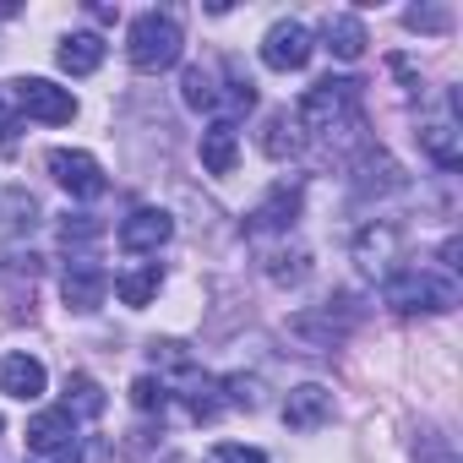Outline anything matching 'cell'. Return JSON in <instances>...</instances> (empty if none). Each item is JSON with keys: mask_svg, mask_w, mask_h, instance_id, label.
<instances>
[{"mask_svg": "<svg viewBox=\"0 0 463 463\" xmlns=\"http://www.w3.org/2000/svg\"><path fill=\"white\" fill-rule=\"evenodd\" d=\"M414 458H420V463H458V447H452V436L425 430V436H420V447H414Z\"/></svg>", "mask_w": 463, "mask_h": 463, "instance_id": "cell-29", "label": "cell"}, {"mask_svg": "<svg viewBox=\"0 0 463 463\" xmlns=\"http://www.w3.org/2000/svg\"><path fill=\"white\" fill-rule=\"evenodd\" d=\"M6 99L17 104V115L44 120V126H71V120H77L71 88H61V82H50V77H23V82H12Z\"/></svg>", "mask_w": 463, "mask_h": 463, "instance_id": "cell-4", "label": "cell"}, {"mask_svg": "<svg viewBox=\"0 0 463 463\" xmlns=\"http://www.w3.org/2000/svg\"><path fill=\"white\" fill-rule=\"evenodd\" d=\"M104 458H109V447L99 436H77V447L66 458H55V463H104Z\"/></svg>", "mask_w": 463, "mask_h": 463, "instance_id": "cell-31", "label": "cell"}, {"mask_svg": "<svg viewBox=\"0 0 463 463\" xmlns=\"http://www.w3.org/2000/svg\"><path fill=\"white\" fill-rule=\"evenodd\" d=\"M207 463H268V452L246 447V441H218V447H207Z\"/></svg>", "mask_w": 463, "mask_h": 463, "instance_id": "cell-30", "label": "cell"}, {"mask_svg": "<svg viewBox=\"0 0 463 463\" xmlns=\"http://www.w3.org/2000/svg\"><path fill=\"white\" fill-rule=\"evenodd\" d=\"M61 235H66V246H71V241H88V235H99V223H93L88 213H77V218H66V223H61Z\"/></svg>", "mask_w": 463, "mask_h": 463, "instance_id": "cell-32", "label": "cell"}, {"mask_svg": "<svg viewBox=\"0 0 463 463\" xmlns=\"http://www.w3.org/2000/svg\"><path fill=\"white\" fill-rule=\"evenodd\" d=\"M300 218V185H279L251 218H246V235L251 241H268V235H289V223Z\"/></svg>", "mask_w": 463, "mask_h": 463, "instance_id": "cell-13", "label": "cell"}, {"mask_svg": "<svg viewBox=\"0 0 463 463\" xmlns=\"http://www.w3.org/2000/svg\"><path fill=\"white\" fill-rule=\"evenodd\" d=\"M322 39H327V50L338 55V61H360L365 55V23L354 17V12H333L327 23H322Z\"/></svg>", "mask_w": 463, "mask_h": 463, "instance_id": "cell-19", "label": "cell"}, {"mask_svg": "<svg viewBox=\"0 0 463 463\" xmlns=\"http://www.w3.org/2000/svg\"><path fill=\"white\" fill-rule=\"evenodd\" d=\"M295 120L317 137H338L360 126V82L354 77H322L317 88H306V99L295 104Z\"/></svg>", "mask_w": 463, "mask_h": 463, "instance_id": "cell-1", "label": "cell"}, {"mask_svg": "<svg viewBox=\"0 0 463 463\" xmlns=\"http://www.w3.org/2000/svg\"><path fill=\"white\" fill-rule=\"evenodd\" d=\"M126 55H131V66L147 71V77L169 71V66L185 55L180 17H175V12H142V17L131 23V33H126Z\"/></svg>", "mask_w": 463, "mask_h": 463, "instance_id": "cell-3", "label": "cell"}, {"mask_svg": "<svg viewBox=\"0 0 463 463\" xmlns=\"http://www.w3.org/2000/svg\"><path fill=\"white\" fill-rule=\"evenodd\" d=\"M55 61H61L66 77H93L104 66V39L99 33H66L61 50H55Z\"/></svg>", "mask_w": 463, "mask_h": 463, "instance_id": "cell-18", "label": "cell"}, {"mask_svg": "<svg viewBox=\"0 0 463 463\" xmlns=\"http://www.w3.org/2000/svg\"><path fill=\"white\" fill-rule=\"evenodd\" d=\"M262 273L273 279V284H300L306 273H311V257L300 251V246H262Z\"/></svg>", "mask_w": 463, "mask_h": 463, "instance_id": "cell-22", "label": "cell"}, {"mask_svg": "<svg viewBox=\"0 0 463 463\" xmlns=\"http://www.w3.org/2000/svg\"><path fill=\"white\" fill-rule=\"evenodd\" d=\"M235 158H241V131H235V120L213 115L207 131H202V169H207V175H229V169H235Z\"/></svg>", "mask_w": 463, "mask_h": 463, "instance_id": "cell-17", "label": "cell"}, {"mask_svg": "<svg viewBox=\"0 0 463 463\" xmlns=\"http://www.w3.org/2000/svg\"><path fill=\"white\" fill-rule=\"evenodd\" d=\"M61 300H66V306H71L77 317L99 311V306L109 300V273H104L99 262H88V257L66 262V273H61Z\"/></svg>", "mask_w": 463, "mask_h": 463, "instance_id": "cell-9", "label": "cell"}, {"mask_svg": "<svg viewBox=\"0 0 463 463\" xmlns=\"http://www.w3.org/2000/svg\"><path fill=\"white\" fill-rule=\"evenodd\" d=\"M158 284H164V268H158V262H137V268H126V273L115 279V295H120V306L142 311V306L158 295Z\"/></svg>", "mask_w": 463, "mask_h": 463, "instance_id": "cell-21", "label": "cell"}, {"mask_svg": "<svg viewBox=\"0 0 463 463\" xmlns=\"http://www.w3.org/2000/svg\"><path fill=\"white\" fill-rule=\"evenodd\" d=\"M71 447H77V420H71L66 409H39V414L28 420V452H33V458L55 463V458H66Z\"/></svg>", "mask_w": 463, "mask_h": 463, "instance_id": "cell-10", "label": "cell"}, {"mask_svg": "<svg viewBox=\"0 0 463 463\" xmlns=\"http://www.w3.org/2000/svg\"><path fill=\"white\" fill-rule=\"evenodd\" d=\"M311 50H317V39H311V28L295 23V17H279V23L262 33V66H268V71H306Z\"/></svg>", "mask_w": 463, "mask_h": 463, "instance_id": "cell-6", "label": "cell"}, {"mask_svg": "<svg viewBox=\"0 0 463 463\" xmlns=\"http://www.w3.org/2000/svg\"><path fill=\"white\" fill-rule=\"evenodd\" d=\"M382 300H387L392 311H403V317H414V311H452V306H458V279L441 273V268L409 262V268H398L392 279H382Z\"/></svg>", "mask_w": 463, "mask_h": 463, "instance_id": "cell-2", "label": "cell"}, {"mask_svg": "<svg viewBox=\"0 0 463 463\" xmlns=\"http://www.w3.org/2000/svg\"><path fill=\"white\" fill-rule=\"evenodd\" d=\"M403 23H409L414 33H447V28H452V12H447V6H409Z\"/></svg>", "mask_w": 463, "mask_h": 463, "instance_id": "cell-28", "label": "cell"}, {"mask_svg": "<svg viewBox=\"0 0 463 463\" xmlns=\"http://www.w3.org/2000/svg\"><path fill=\"white\" fill-rule=\"evenodd\" d=\"M218 398L223 409H262V382L257 376H218Z\"/></svg>", "mask_w": 463, "mask_h": 463, "instance_id": "cell-25", "label": "cell"}, {"mask_svg": "<svg viewBox=\"0 0 463 463\" xmlns=\"http://www.w3.org/2000/svg\"><path fill=\"white\" fill-rule=\"evenodd\" d=\"M180 99H185L191 109H202V115H218V71L191 66V71L180 77Z\"/></svg>", "mask_w": 463, "mask_h": 463, "instance_id": "cell-24", "label": "cell"}, {"mask_svg": "<svg viewBox=\"0 0 463 463\" xmlns=\"http://www.w3.org/2000/svg\"><path fill=\"white\" fill-rule=\"evenodd\" d=\"M300 142H306V137H300L295 109H273V115L262 120V153H268V158H279V164H284V158H295V153H300Z\"/></svg>", "mask_w": 463, "mask_h": 463, "instance_id": "cell-20", "label": "cell"}, {"mask_svg": "<svg viewBox=\"0 0 463 463\" xmlns=\"http://www.w3.org/2000/svg\"><path fill=\"white\" fill-rule=\"evenodd\" d=\"M354 300L349 295H338V300H322L317 311H306V317H295L289 327H295V338H306L311 349H333L349 327H354V311H349Z\"/></svg>", "mask_w": 463, "mask_h": 463, "instance_id": "cell-8", "label": "cell"}, {"mask_svg": "<svg viewBox=\"0 0 463 463\" xmlns=\"http://www.w3.org/2000/svg\"><path fill=\"white\" fill-rule=\"evenodd\" d=\"M50 175H55V185L71 191L77 202H93V196L109 191L104 164H99L93 153H82V147H55V153H50Z\"/></svg>", "mask_w": 463, "mask_h": 463, "instance_id": "cell-7", "label": "cell"}, {"mask_svg": "<svg viewBox=\"0 0 463 463\" xmlns=\"http://www.w3.org/2000/svg\"><path fill=\"white\" fill-rule=\"evenodd\" d=\"M169 392H175V387H169L164 376H137V382H131V403H137L142 414H164V409H169Z\"/></svg>", "mask_w": 463, "mask_h": 463, "instance_id": "cell-26", "label": "cell"}, {"mask_svg": "<svg viewBox=\"0 0 463 463\" xmlns=\"http://www.w3.org/2000/svg\"><path fill=\"white\" fill-rule=\"evenodd\" d=\"M409 180H403V169H398V158L392 153H382V147H365L360 158H354V196H392V191H403Z\"/></svg>", "mask_w": 463, "mask_h": 463, "instance_id": "cell-12", "label": "cell"}, {"mask_svg": "<svg viewBox=\"0 0 463 463\" xmlns=\"http://www.w3.org/2000/svg\"><path fill=\"white\" fill-rule=\"evenodd\" d=\"M0 430H6V420H0Z\"/></svg>", "mask_w": 463, "mask_h": 463, "instance_id": "cell-34", "label": "cell"}, {"mask_svg": "<svg viewBox=\"0 0 463 463\" xmlns=\"http://www.w3.org/2000/svg\"><path fill=\"white\" fill-rule=\"evenodd\" d=\"M6 213H12V235H23V229H33V223H39V202H33L23 185H12V191H6Z\"/></svg>", "mask_w": 463, "mask_h": 463, "instance_id": "cell-27", "label": "cell"}, {"mask_svg": "<svg viewBox=\"0 0 463 463\" xmlns=\"http://www.w3.org/2000/svg\"><path fill=\"white\" fill-rule=\"evenodd\" d=\"M354 262H360V273H371V279H392V273L403 268V229H398L392 218L365 223L360 235H354Z\"/></svg>", "mask_w": 463, "mask_h": 463, "instance_id": "cell-5", "label": "cell"}, {"mask_svg": "<svg viewBox=\"0 0 463 463\" xmlns=\"http://www.w3.org/2000/svg\"><path fill=\"white\" fill-rule=\"evenodd\" d=\"M169 235H175V223H169V213H164V207H131V213L120 218V246H126L131 257L158 251Z\"/></svg>", "mask_w": 463, "mask_h": 463, "instance_id": "cell-11", "label": "cell"}, {"mask_svg": "<svg viewBox=\"0 0 463 463\" xmlns=\"http://www.w3.org/2000/svg\"><path fill=\"white\" fill-rule=\"evenodd\" d=\"M327 420H333V392L322 382H306L284 398V425L289 430H322Z\"/></svg>", "mask_w": 463, "mask_h": 463, "instance_id": "cell-16", "label": "cell"}, {"mask_svg": "<svg viewBox=\"0 0 463 463\" xmlns=\"http://www.w3.org/2000/svg\"><path fill=\"white\" fill-rule=\"evenodd\" d=\"M17 126H23V115H17V104L0 93V142H12L17 137Z\"/></svg>", "mask_w": 463, "mask_h": 463, "instance_id": "cell-33", "label": "cell"}, {"mask_svg": "<svg viewBox=\"0 0 463 463\" xmlns=\"http://www.w3.org/2000/svg\"><path fill=\"white\" fill-rule=\"evenodd\" d=\"M61 409H66L71 420H99V414L109 409V398H104V387H99L93 376L77 371V376H66V403H61Z\"/></svg>", "mask_w": 463, "mask_h": 463, "instance_id": "cell-23", "label": "cell"}, {"mask_svg": "<svg viewBox=\"0 0 463 463\" xmlns=\"http://www.w3.org/2000/svg\"><path fill=\"white\" fill-rule=\"evenodd\" d=\"M452 104H458V99H447L441 115L420 120V147H425L441 169H458V164H463V131H458V120H452Z\"/></svg>", "mask_w": 463, "mask_h": 463, "instance_id": "cell-14", "label": "cell"}, {"mask_svg": "<svg viewBox=\"0 0 463 463\" xmlns=\"http://www.w3.org/2000/svg\"><path fill=\"white\" fill-rule=\"evenodd\" d=\"M44 387H50L44 360H33V354H0V392H6V398L33 403V398H44Z\"/></svg>", "mask_w": 463, "mask_h": 463, "instance_id": "cell-15", "label": "cell"}]
</instances>
